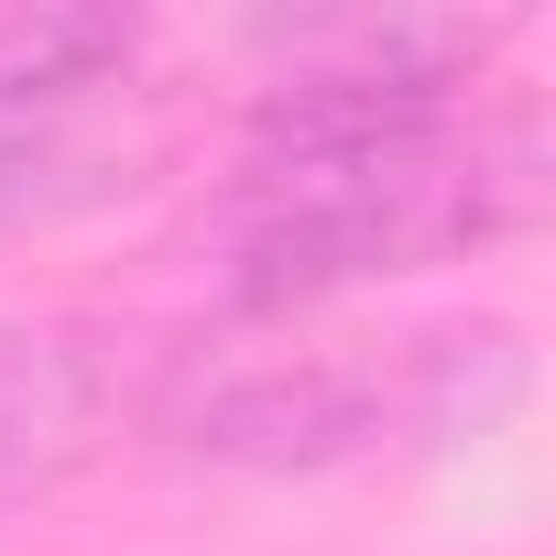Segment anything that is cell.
<instances>
[{
    "mask_svg": "<svg viewBox=\"0 0 556 556\" xmlns=\"http://www.w3.org/2000/svg\"><path fill=\"white\" fill-rule=\"evenodd\" d=\"M523 393L513 328H339V317H229L175 339L131 415L186 458L328 469L404 437H480Z\"/></svg>",
    "mask_w": 556,
    "mask_h": 556,
    "instance_id": "cell-2",
    "label": "cell"
},
{
    "mask_svg": "<svg viewBox=\"0 0 556 556\" xmlns=\"http://www.w3.org/2000/svg\"><path fill=\"white\" fill-rule=\"evenodd\" d=\"M121 415H131V382L88 328H66V317L0 328V513L88 469Z\"/></svg>",
    "mask_w": 556,
    "mask_h": 556,
    "instance_id": "cell-3",
    "label": "cell"
},
{
    "mask_svg": "<svg viewBox=\"0 0 556 556\" xmlns=\"http://www.w3.org/2000/svg\"><path fill=\"white\" fill-rule=\"evenodd\" d=\"M142 23L121 12H0V121H66L131 77Z\"/></svg>",
    "mask_w": 556,
    "mask_h": 556,
    "instance_id": "cell-4",
    "label": "cell"
},
{
    "mask_svg": "<svg viewBox=\"0 0 556 556\" xmlns=\"http://www.w3.org/2000/svg\"><path fill=\"white\" fill-rule=\"evenodd\" d=\"M513 23H306L229 164V317H328L382 273L469 262L545 207L534 99H480Z\"/></svg>",
    "mask_w": 556,
    "mask_h": 556,
    "instance_id": "cell-1",
    "label": "cell"
}]
</instances>
